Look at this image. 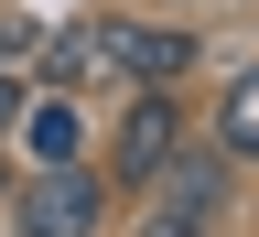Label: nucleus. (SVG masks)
<instances>
[{
	"instance_id": "f257e3e1",
	"label": "nucleus",
	"mask_w": 259,
	"mask_h": 237,
	"mask_svg": "<svg viewBox=\"0 0 259 237\" xmlns=\"http://www.w3.org/2000/svg\"><path fill=\"white\" fill-rule=\"evenodd\" d=\"M216 205H227V173H216L205 151L173 140V151H162V173H151V226H141V237H205Z\"/></svg>"
},
{
	"instance_id": "f03ea898",
	"label": "nucleus",
	"mask_w": 259,
	"mask_h": 237,
	"mask_svg": "<svg viewBox=\"0 0 259 237\" xmlns=\"http://www.w3.org/2000/svg\"><path fill=\"white\" fill-rule=\"evenodd\" d=\"M108 226V183L76 173V162H44L22 183V237H97Z\"/></svg>"
},
{
	"instance_id": "7ed1b4c3",
	"label": "nucleus",
	"mask_w": 259,
	"mask_h": 237,
	"mask_svg": "<svg viewBox=\"0 0 259 237\" xmlns=\"http://www.w3.org/2000/svg\"><path fill=\"white\" fill-rule=\"evenodd\" d=\"M97 65H119L130 86H173L184 65H194V43H184V32H141V22H119V32H97Z\"/></svg>"
},
{
	"instance_id": "20e7f679",
	"label": "nucleus",
	"mask_w": 259,
	"mask_h": 237,
	"mask_svg": "<svg viewBox=\"0 0 259 237\" xmlns=\"http://www.w3.org/2000/svg\"><path fill=\"white\" fill-rule=\"evenodd\" d=\"M162 151H173V97L151 86L141 108H130V129H119V173H130V183H151V173H162Z\"/></svg>"
},
{
	"instance_id": "39448f33",
	"label": "nucleus",
	"mask_w": 259,
	"mask_h": 237,
	"mask_svg": "<svg viewBox=\"0 0 259 237\" xmlns=\"http://www.w3.org/2000/svg\"><path fill=\"white\" fill-rule=\"evenodd\" d=\"M216 140L238 151V162H259V65H248V76L216 97Z\"/></svg>"
},
{
	"instance_id": "423d86ee",
	"label": "nucleus",
	"mask_w": 259,
	"mask_h": 237,
	"mask_svg": "<svg viewBox=\"0 0 259 237\" xmlns=\"http://www.w3.org/2000/svg\"><path fill=\"white\" fill-rule=\"evenodd\" d=\"M32 151H44V162H76V108H32Z\"/></svg>"
},
{
	"instance_id": "0eeeda50",
	"label": "nucleus",
	"mask_w": 259,
	"mask_h": 237,
	"mask_svg": "<svg viewBox=\"0 0 259 237\" xmlns=\"http://www.w3.org/2000/svg\"><path fill=\"white\" fill-rule=\"evenodd\" d=\"M97 76V32H65V43H54V86H87Z\"/></svg>"
},
{
	"instance_id": "6e6552de",
	"label": "nucleus",
	"mask_w": 259,
	"mask_h": 237,
	"mask_svg": "<svg viewBox=\"0 0 259 237\" xmlns=\"http://www.w3.org/2000/svg\"><path fill=\"white\" fill-rule=\"evenodd\" d=\"M11 119H22V86H11V76H0V129H11Z\"/></svg>"
}]
</instances>
